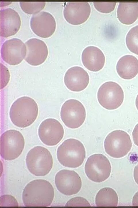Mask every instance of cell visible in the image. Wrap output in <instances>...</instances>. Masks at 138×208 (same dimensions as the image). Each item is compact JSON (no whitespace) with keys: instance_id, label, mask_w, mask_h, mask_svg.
I'll list each match as a JSON object with an SVG mask.
<instances>
[{"instance_id":"obj_16","label":"cell","mask_w":138,"mask_h":208,"mask_svg":"<svg viewBox=\"0 0 138 208\" xmlns=\"http://www.w3.org/2000/svg\"><path fill=\"white\" fill-rule=\"evenodd\" d=\"M1 36L7 37L14 35L19 30L21 24L18 13L10 8L0 10Z\"/></svg>"},{"instance_id":"obj_25","label":"cell","mask_w":138,"mask_h":208,"mask_svg":"<svg viewBox=\"0 0 138 208\" xmlns=\"http://www.w3.org/2000/svg\"><path fill=\"white\" fill-rule=\"evenodd\" d=\"M18 205L16 199L9 195H5L0 197V207H18Z\"/></svg>"},{"instance_id":"obj_14","label":"cell","mask_w":138,"mask_h":208,"mask_svg":"<svg viewBox=\"0 0 138 208\" xmlns=\"http://www.w3.org/2000/svg\"><path fill=\"white\" fill-rule=\"evenodd\" d=\"M91 12V7L87 2H68L64 9L63 14L69 23L78 25L87 20Z\"/></svg>"},{"instance_id":"obj_20","label":"cell","mask_w":138,"mask_h":208,"mask_svg":"<svg viewBox=\"0 0 138 208\" xmlns=\"http://www.w3.org/2000/svg\"><path fill=\"white\" fill-rule=\"evenodd\" d=\"M117 17L122 23L130 25L138 17V3L120 2L117 9Z\"/></svg>"},{"instance_id":"obj_28","label":"cell","mask_w":138,"mask_h":208,"mask_svg":"<svg viewBox=\"0 0 138 208\" xmlns=\"http://www.w3.org/2000/svg\"><path fill=\"white\" fill-rule=\"evenodd\" d=\"M134 178L135 182L138 185V164L135 167L134 169Z\"/></svg>"},{"instance_id":"obj_23","label":"cell","mask_w":138,"mask_h":208,"mask_svg":"<svg viewBox=\"0 0 138 208\" xmlns=\"http://www.w3.org/2000/svg\"><path fill=\"white\" fill-rule=\"evenodd\" d=\"M45 1L30 2L20 1V4L22 10L28 14L38 13L44 7Z\"/></svg>"},{"instance_id":"obj_15","label":"cell","mask_w":138,"mask_h":208,"mask_svg":"<svg viewBox=\"0 0 138 208\" xmlns=\"http://www.w3.org/2000/svg\"><path fill=\"white\" fill-rule=\"evenodd\" d=\"M27 49L25 60L30 65L37 66L43 63L48 55L46 43L43 40L36 38H30L25 42Z\"/></svg>"},{"instance_id":"obj_26","label":"cell","mask_w":138,"mask_h":208,"mask_svg":"<svg viewBox=\"0 0 138 208\" xmlns=\"http://www.w3.org/2000/svg\"><path fill=\"white\" fill-rule=\"evenodd\" d=\"M66 206H90L89 202L85 199L81 197L72 198L70 200Z\"/></svg>"},{"instance_id":"obj_6","label":"cell","mask_w":138,"mask_h":208,"mask_svg":"<svg viewBox=\"0 0 138 208\" xmlns=\"http://www.w3.org/2000/svg\"><path fill=\"white\" fill-rule=\"evenodd\" d=\"M24 144V138L20 132L15 130H7L1 137V156L5 160L14 159L21 154Z\"/></svg>"},{"instance_id":"obj_29","label":"cell","mask_w":138,"mask_h":208,"mask_svg":"<svg viewBox=\"0 0 138 208\" xmlns=\"http://www.w3.org/2000/svg\"><path fill=\"white\" fill-rule=\"evenodd\" d=\"M133 206H138V192L134 195L132 200Z\"/></svg>"},{"instance_id":"obj_21","label":"cell","mask_w":138,"mask_h":208,"mask_svg":"<svg viewBox=\"0 0 138 208\" xmlns=\"http://www.w3.org/2000/svg\"><path fill=\"white\" fill-rule=\"evenodd\" d=\"M118 197L115 191L110 187L101 189L97 194L96 205L99 207H115L118 205Z\"/></svg>"},{"instance_id":"obj_10","label":"cell","mask_w":138,"mask_h":208,"mask_svg":"<svg viewBox=\"0 0 138 208\" xmlns=\"http://www.w3.org/2000/svg\"><path fill=\"white\" fill-rule=\"evenodd\" d=\"M38 133L40 139L44 144L53 146L62 140L64 130L59 122L55 119L50 118L45 120L41 123Z\"/></svg>"},{"instance_id":"obj_12","label":"cell","mask_w":138,"mask_h":208,"mask_svg":"<svg viewBox=\"0 0 138 208\" xmlns=\"http://www.w3.org/2000/svg\"><path fill=\"white\" fill-rule=\"evenodd\" d=\"M27 49L26 45L21 40L16 38L5 41L1 49L3 60L12 65L20 63L25 58Z\"/></svg>"},{"instance_id":"obj_19","label":"cell","mask_w":138,"mask_h":208,"mask_svg":"<svg viewBox=\"0 0 138 208\" xmlns=\"http://www.w3.org/2000/svg\"><path fill=\"white\" fill-rule=\"evenodd\" d=\"M116 69L118 74L122 78L132 79L138 73V60L132 55H124L118 61Z\"/></svg>"},{"instance_id":"obj_1","label":"cell","mask_w":138,"mask_h":208,"mask_svg":"<svg viewBox=\"0 0 138 208\" xmlns=\"http://www.w3.org/2000/svg\"><path fill=\"white\" fill-rule=\"evenodd\" d=\"M54 190L51 184L43 179H37L29 183L23 191L24 205L27 207H48L52 202Z\"/></svg>"},{"instance_id":"obj_13","label":"cell","mask_w":138,"mask_h":208,"mask_svg":"<svg viewBox=\"0 0 138 208\" xmlns=\"http://www.w3.org/2000/svg\"><path fill=\"white\" fill-rule=\"evenodd\" d=\"M31 28L37 35L46 38L54 33L56 26L55 20L49 12L42 11L33 15L30 21Z\"/></svg>"},{"instance_id":"obj_24","label":"cell","mask_w":138,"mask_h":208,"mask_svg":"<svg viewBox=\"0 0 138 208\" xmlns=\"http://www.w3.org/2000/svg\"><path fill=\"white\" fill-rule=\"evenodd\" d=\"M94 5L99 12L103 13H109L113 11L116 4V2H94Z\"/></svg>"},{"instance_id":"obj_5","label":"cell","mask_w":138,"mask_h":208,"mask_svg":"<svg viewBox=\"0 0 138 208\" xmlns=\"http://www.w3.org/2000/svg\"><path fill=\"white\" fill-rule=\"evenodd\" d=\"M104 145L108 154L113 158H119L128 153L131 148L132 143L127 133L117 130L111 132L107 135Z\"/></svg>"},{"instance_id":"obj_11","label":"cell","mask_w":138,"mask_h":208,"mask_svg":"<svg viewBox=\"0 0 138 208\" xmlns=\"http://www.w3.org/2000/svg\"><path fill=\"white\" fill-rule=\"evenodd\" d=\"M55 182L57 190L66 195L77 194L82 187L80 178L76 172L72 170H60L56 175Z\"/></svg>"},{"instance_id":"obj_2","label":"cell","mask_w":138,"mask_h":208,"mask_svg":"<svg viewBox=\"0 0 138 208\" xmlns=\"http://www.w3.org/2000/svg\"><path fill=\"white\" fill-rule=\"evenodd\" d=\"M38 108L35 101L28 96L20 97L13 103L10 112L11 121L15 126L20 128L29 126L36 120Z\"/></svg>"},{"instance_id":"obj_7","label":"cell","mask_w":138,"mask_h":208,"mask_svg":"<svg viewBox=\"0 0 138 208\" xmlns=\"http://www.w3.org/2000/svg\"><path fill=\"white\" fill-rule=\"evenodd\" d=\"M85 171L87 177L92 181L97 183L103 182L109 177L111 167L108 159L101 154L90 156L86 163Z\"/></svg>"},{"instance_id":"obj_18","label":"cell","mask_w":138,"mask_h":208,"mask_svg":"<svg viewBox=\"0 0 138 208\" xmlns=\"http://www.w3.org/2000/svg\"><path fill=\"white\" fill-rule=\"evenodd\" d=\"M82 61L85 67L88 70L97 72L104 66L105 58L102 51L98 47L89 46L83 50L81 55Z\"/></svg>"},{"instance_id":"obj_17","label":"cell","mask_w":138,"mask_h":208,"mask_svg":"<svg viewBox=\"0 0 138 208\" xmlns=\"http://www.w3.org/2000/svg\"><path fill=\"white\" fill-rule=\"evenodd\" d=\"M89 81L88 73L83 68L78 66L69 68L64 77L65 85L69 90L74 92H80L85 89Z\"/></svg>"},{"instance_id":"obj_22","label":"cell","mask_w":138,"mask_h":208,"mask_svg":"<svg viewBox=\"0 0 138 208\" xmlns=\"http://www.w3.org/2000/svg\"><path fill=\"white\" fill-rule=\"evenodd\" d=\"M127 48L132 53L138 55V25L132 28L126 38Z\"/></svg>"},{"instance_id":"obj_4","label":"cell","mask_w":138,"mask_h":208,"mask_svg":"<svg viewBox=\"0 0 138 208\" xmlns=\"http://www.w3.org/2000/svg\"><path fill=\"white\" fill-rule=\"evenodd\" d=\"M27 168L32 174L43 176L48 174L53 164L52 157L48 149L41 146L31 149L26 158Z\"/></svg>"},{"instance_id":"obj_8","label":"cell","mask_w":138,"mask_h":208,"mask_svg":"<svg viewBox=\"0 0 138 208\" xmlns=\"http://www.w3.org/2000/svg\"><path fill=\"white\" fill-rule=\"evenodd\" d=\"M97 97L100 105L108 110H113L119 107L124 99V92L117 83L108 81L103 84L99 88Z\"/></svg>"},{"instance_id":"obj_27","label":"cell","mask_w":138,"mask_h":208,"mask_svg":"<svg viewBox=\"0 0 138 208\" xmlns=\"http://www.w3.org/2000/svg\"><path fill=\"white\" fill-rule=\"evenodd\" d=\"M132 137L134 144L138 146V123L134 128L132 132Z\"/></svg>"},{"instance_id":"obj_3","label":"cell","mask_w":138,"mask_h":208,"mask_svg":"<svg viewBox=\"0 0 138 208\" xmlns=\"http://www.w3.org/2000/svg\"><path fill=\"white\" fill-rule=\"evenodd\" d=\"M86 155L82 143L74 138L65 140L58 147L57 156L58 161L63 166L76 168L83 163Z\"/></svg>"},{"instance_id":"obj_9","label":"cell","mask_w":138,"mask_h":208,"mask_svg":"<svg viewBox=\"0 0 138 208\" xmlns=\"http://www.w3.org/2000/svg\"><path fill=\"white\" fill-rule=\"evenodd\" d=\"M61 119L69 128L76 129L84 123L86 117L85 108L79 101L70 99L66 101L61 110Z\"/></svg>"},{"instance_id":"obj_30","label":"cell","mask_w":138,"mask_h":208,"mask_svg":"<svg viewBox=\"0 0 138 208\" xmlns=\"http://www.w3.org/2000/svg\"><path fill=\"white\" fill-rule=\"evenodd\" d=\"M135 105L137 108L138 110V94L137 95L135 101Z\"/></svg>"}]
</instances>
